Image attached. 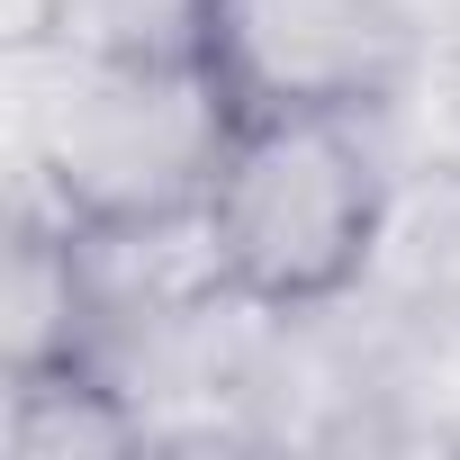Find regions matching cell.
I'll list each match as a JSON object with an SVG mask.
<instances>
[{"instance_id":"obj_2","label":"cell","mask_w":460,"mask_h":460,"mask_svg":"<svg viewBox=\"0 0 460 460\" xmlns=\"http://www.w3.org/2000/svg\"><path fill=\"white\" fill-rule=\"evenodd\" d=\"M226 145L235 109L190 37H109L73 46V73L37 127V181L91 235H172L199 226Z\"/></svg>"},{"instance_id":"obj_6","label":"cell","mask_w":460,"mask_h":460,"mask_svg":"<svg viewBox=\"0 0 460 460\" xmlns=\"http://www.w3.org/2000/svg\"><path fill=\"white\" fill-rule=\"evenodd\" d=\"M0 28H10V46H19V55L73 46V0H10V10H0Z\"/></svg>"},{"instance_id":"obj_3","label":"cell","mask_w":460,"mask_h":460,"mask_svg":"<svg viewBox=\"0 0 460 460\" xmlns=\"http://www.w3.org/2000/svg\"><path fill=\"white\" fill-rule=\"evenodd\" d=\"M190 55L253 118H388L424 73V28L397 0H190Z\"/></svg>"},{"instance_id":"obj_7","label":"cell","mask_w":460,"mask_h":460,"mask_svg":"<svg viewBox=\"0 0 460 460\" xmlns=\"http://www.w3.org/2000/svg\"><path fill=\"white\" fill-rule=\"evenodd\" d=\"M442 91H451V118H460V19H451V37H442Z\"/></svg>"},{"instance_id":"obj_4","label":"cell","mask_w":460,"mask_h":460,"mask_svg":"<svg viewBox=\"0 0 460 460\" xmlns=\"http://www.w3.org/2000/svg\"><path fill=\"white\" fill-rule=\"evenodd\" d=\"M109 343H118V307H109L91 226H73L55 199L19 208V226H10V370L109 361Z\"/></svg>"},{"instance_id":"obj_1","label":"cell","mask_w":460,"mask_h":460,"mask_svg":"<svg viewBox=\"0 0 460 460\" xmlns=\"http://www.w3.org/2000/svg\"><path fill=\"white\" fill-rule=\"evenodd\" d=\"M388 154L370 118H253L226 145V172L199 208L208 271L226 307L316 316L379 271L388 244Z\"/></svg>"},{"instance_id":"obj_5","label":"cell","mask_w":460,"mask_h":460,"mask_svg":"<svg viewBox=\"0 0 460 460\" xmlns=\"http://www.w3.org/2000/svg\"><path fill=\"white\" fill-rule=\"evenodd\" d=\"M145 442H154V415L109 361L10 370V460H118Z\"/></svg>"}]
</instances>
